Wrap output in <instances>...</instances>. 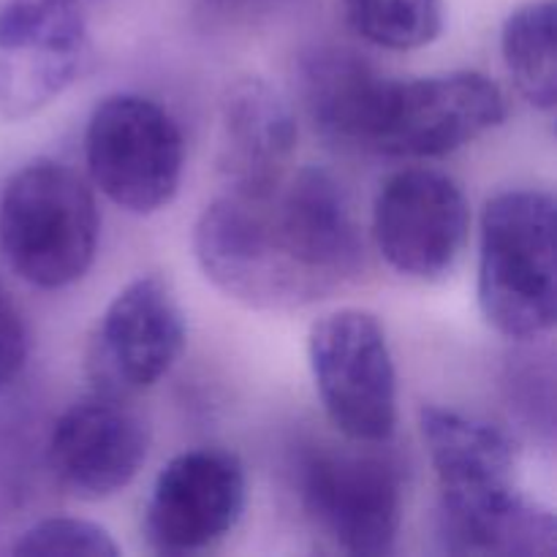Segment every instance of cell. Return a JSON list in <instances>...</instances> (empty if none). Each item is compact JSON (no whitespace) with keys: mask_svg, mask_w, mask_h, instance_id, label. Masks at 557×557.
<instances>
[{"mask_svg":"<svg viewBox=\"0 0 557 557\" xmlns=\"http://www.w3.org/2000/svg\"><path fill=\"white\" fill-rule=\"evenodd\" d=\"M194 253L218 292L256 310L319 302L364 264L351 199L324 166L286 174L264 196H218L196 221Z\"/></svg>","mask_w":557,"mask_h":557,"instance_id":"obj_1","label":"cell"},{"mask_svg":"<svg viewBox=\"0 0 557 557\" xmlns=\"http://www.w3.org/2000/svg\"><path fill=\"white\" fill-rule=\"evenodd\" d=\"M557 210L547 190L495 194L479 223V308L509 341H539L557 319Z\"/></svg>","mask_w":557,"mask_h":557,"instance_id":"obj_2","label":"cell"},{"mask_svg":"<svg viewBox=\"0 0 557 557\" xmlns=\"http://www.w3.org/2000/svg\"><path fill=\"white\" fill-rule=\"evenodd\" d=\"M96 196L54 158L25 163L0 194V253L30 286L58 292L82 281L98 250Z\"/></svg>","mask_w":557,"mask_h":557,"instance_id":"obj_3","label":"cell"},{"mask_svg":"<svg viewBox=\"0 0 557 557\" xmlns=\"http://www.w3.org/2000/svg\"><path fill=\"white\" fill-rule=\"evenodd\" d=\"M315 395L332 428L354 444L381 446L397 428V370L386 330L359 308L321 315L308 335Z\"/></svg>","mask_w":557,"mask_h":557,"instance_id":"obj_4","label":"cell"},{"mask_svg":"<svg viewBox=\"0 0 557 557\" xmlns=\"http://www.w3.org/2000/svg\"><path fill=\"white\" fill-rule=\"evenodd\" d=\"M92 185L120 210L152 215L183 183L185 141L172 114L152 98L114 92L98 101L85 128Z\"/></svg>","mask_w":557,"mask_h":557,"instance_id":"obj_5","label":"cell"},{"mask_svg":"<svg viewBox=\"0 0 557 557\" xmlns=\"http://www.w3.org/2000/svg\"><path fill=\"white\" fill-rule=\"evenodd\" d=\"M319 446L299 466V498L313 525L348 555L381 557L395 549L403 525V473L392 457Z\"/></svg>","mask_w":557,"mask_h":557,"instance_id":"obj_6","label":"cell"},{"mask_svg":"<svg viewBox=\"0 0 557 557\" xmlns=\"http://www.w3.org/2000/svg\"><path fill=\"white\" fill-rule=\"evenodd\" d=\"M185 348V313L172 283L139 275L114 294L85 348L92 392L131 397L152 389Z\"/></svg>","mask_w":557,"mask_h":557,"instance_id":"obj_7","label":"cell"},{"mask_svg":"<svg viewBox=\"0 0 557 557\" xmlns=\"http://www.w3.org/2000/svg\"><path fill=\"white\" fill-rule=\"evenodd\" d=\"M506 120V96L479 71L389 79L370 152L441 158L471 145Z\"/></svg>","mask_w":557,"mask_h":557,"instance_id":"obj_8","label":"cell"},{"mask_svg":"<svg viewBox=\"0 0 557 557\" xmlns=\"http://www.w3.org/2000/svg\"><path fill=\"white\" fill-rule=\"evenodd\" d=\"M92 3L0 0V117H30L79 79L90 52Z\"/></svg>","mask_w":557,"mask_h":557,"instance_id":"obj_9","label":"cell"},{"mask_svg":"<svg viewBox=\"0 0 557 557\" xmlns=\"http://www.w3.org/2000/svg\"><path fill=\"white\" fill-rule=\"evenodd\" d=\"M471 210L460 185L435 169H403L373 205V239L395 272L417 281L449 275L466 250Z\"/></svg>","mask_w":557,"mask_h":557,"instance_id":"obj_10","label":"cell"},{"mask_svg":"<svg viewBox=\"0 0 557 557\" xmlns=\"http://www.w3.org/2000/svg\"><path fill=\"white\" fill-rule=\"evenodd\" d=\"M248 479L237 455L201 446L172 457L145 506V539L158 555H190L237 528Z\"/></svg>","mask_w":557,"mask_h":557,"instance_id":"obj_11","label":"cell"},{"mask_svg":"<svg viewBox=\"0 0 557 557\" xmlns=\"http://www.w3.org/2000/svg\"><path fill=\"white\" fill-rule=\"evenodd\" d=\"M150 428L125 397L90 392L71 403L49 433V471L82 500H103L139 476Z\"/></svg>","mask_w":557,"mask_h":557,"instance_id":"obj_12","label":"cell"},{"mask_svg":"<svg viewBox=\"0 0 557 557\" xmlns=\"http://www.w3.org/2000/svg\"><path fill=\"white\" fill-rule=\"evenodd\" d=\"M297 117L277 87L243 76L223 92L218 117V172L228 194L264 196L288 174L297 150Z\"/></svg>","mask_w":557,"mask_h":557,"instance_id":"obj_13","label":"cell"},{"mask_svg":"<svg viewBox=\"0 0 557 557\" xmlns=\"http://www.w3.org/2000/svg\"><path fill=\"white\" fill-rule=\"evenodd\" d=\"M419 430L441 487V504H473L517 487V449L484 419L424 406Z\"/></svg>","mask_w":557,"mask_h":557,"instance_id":"obj_14","label":"cell"},{"mask_svg":"<svg viewBox=\"0 0 557 557\" xmlns=\"http://www.w3.org/2000/svg\"><path fill=\"white\" fill-rule=\"evenodd\" d=\"M389 76L346 47H315L299 60V96L315 131L343 147L370 150Z\"/></svg>","mask_w":557,"mask_h":557,"instance_id":"obj_15","label":"cell"},{"mask_svg":"<svg viewBox=\"0 0 557 557\" xmlns=\"http://www.w3.org/2000/svg\"><path fill=\"white\" fill-rule=\"evenodd\" d=\"M438 542L451 555L549 557L557 520L547 506L509 490L468 506H438Z\"/></svg>","mask_w":557,"mask_h":557,"instance_id":"obj_16","label":"cell"},{"mask_svg":"<svg viewBox=\"0 0 557 557\" xmlns=\"http://www.w3.org/2000/svg\"><path fill=\"white\" fill-rule=\"evenodd\" d=\"M555 16V0H528L500 27L506 71L522 98L542 112H553L557 103Z\"/></svg>","mask_w":557,"mask_h":557,"instance_id":"obj_17","label":"cell"},{"mask_svg":"<svg viewBox=\"0 0 557 557\" xmlns=\"http://www.w3.org/2000/svg\"><path fill=\"white\" fill-rule=\"evenodd\" d=\"M346 25L368 44L411 52L444 30V0H341Z\"/></svg>","mask_w":557,"mask_h":557,"instance_id":"obj_18","label":"cell"},{"mask_svg":"<svg viewBox=\"0 0 557 557\" xmlns=\"http://www.w3.org/2000/svg\"><path fill=\"white\" fill-rule=\"evenodd\" d=\"M11 553L22 557H117L120 547L112 533L98 522L79 517H47L27 528Z\"/></svg>","mask_w":557,"mask_h":557,"instance_id":"obj_19","label":"cell"},{"mask_svg":"<svg viewBox=\"0 0 557 557\" xmlns=\"http://www.w3.org/2000/svg\"><path fill=\"white\" fill-rule=\"evenodd\" d=\"M27 348H30V337H27L20 305L0 281V392H5L20 379L27 362Z\"/></svg>","mask_w":557,"mask_h":557,"instance_id":"obj_20","label":"cell"}]
</instances>
